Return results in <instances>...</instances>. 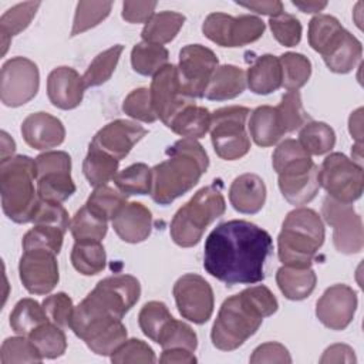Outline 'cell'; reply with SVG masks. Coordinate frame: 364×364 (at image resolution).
Masks as SVG:
<instances>
[{"mask_svg": "<svg viewBox=\"0 0 364 364\" xmlns=\"http://www.w3.org/2000/svg\"><path fill=\"white\" fill-rule=\"evenodd\" d=\"M340 21L330 14H317L309 23V44L310 47L323 54L330 43L343 31Z\"/></svg>", "mask_w": 364, "mask_h": 364, "instance_id": "47", "label": "cell"}, {"mask_svg": "<svg viewBox=\"0 0 364 364\" xmlns=\"http://www.w3.org/2000/svg\"><path fill=\"white\" fill-rule=\"evenodd\" d=\"M57 255L47 249L24 250L18 263L20 280L31 294H47L58 283Z\"/></svg>", "mask_w": 364, "mask_h": 364, "instance_id": "18", "label": "cell"}, {"mask_svg": "<svg viewBox=\"0 0 364 364\" xmlns=\"http://www.w3.org/2000/svg\"><path fill=\"white\" fill-rule=\"evenodd\" d=\"M168 158L152 168V199L169 205L189 192L208 171L209 158L203 146L191 138H182L166 149Z\"/></svg>", "mask_w": 364, "mask_h": 364, "instance_id": "3", "label": "cell"}, {"mask_svg": "<svg viewBox=\"0 0 364 364\" xmlns=\"http://www.w3.org/2000/svg\"><path fill=\"white\" fill-rule=\"evenodd\" d=\"M249 132L252 139L259 146H272L283 135L274 107L262 105L252 111L249 119Z\"/></svg>", "mask_w": 364, "mask_h": 364, "instance_id": "31", "label": "cell"}, {"mask_svg": "<svg viewBox=\"0 0 364 364\" xmlns=\"http://www.w3.org/2000/svg\"><path fill=\"white\" fill-rule=\"evenodd\" d=\"M210 117L212 114L208 108L199 107L193 102L181 109L166 127L183 138L198 139L205 136L209 131Z\"/></svg>", "mask_w": 364, "mask_h": 364, "instance_id": "30", "label": "cell"}, {"mask_svg": "<svg viewBox=\"0 0 364 364\" xmlns=\"http://www.w3.org/2000/svg\"><path fill=\"white\" fill-rule=\"evenodd\" d=\"M158 344L162 348L179 347L189 351H195L198 347V337L191 326L173 318L159 337Z\"/></svg>", "mask_w": 364, "mask_h": 364, "instance_id": "52", "label": "cell"}, {"mask_svg": "<svg viewBox=\"0 0 364 364\" xmlns=\"http://www.w3.org/2000/svg\"><path fill=\"white\" fill-rule=\"evenodd\" d=\"M348 131L355 144H363V108H357L348 118Z\"/></svg>", "mask_w": 364, "mask_h": 364, "instance_id": "62", "label": "cell"}, {"mask_svg": "<svg viewBox=\"0 0 364 364\" xmlns=\"http://www.w3.org/2000/svg\"><path fill=\"white\" fill-rule=\"evenodd\" d=\"M226 210L222 193V181L215 179L213 183L199 189L183 206L175 213L169 233L172 240L181 247H192L198 245L205 229Z\"/></svg>", "mask_w": 364, "mask_h": 364, "instance_id": "6", "label": "cell"}, {"mask_svg": "<svg viewBox=\"0 0 364 364\" xmlns=\"http://www.w3.org/2000/svg\"><path fill=\"white\" fill-rule=\"evenodd\" d=\"M324 225L310 208H297L287 213L277 237V253L283 266L307 269L324 243Z\"/></svg>", "mask_w": 364, "mask_h": 364, "instance_id": "4", "label": "cell"}, {"mask_svg": "<svg viewBox=\"0 0 364 364\" xmlns=\"http://www.w3.org/2000/svg\"><path fill=\"white\" fill-rule=\"evenodd\" d=\"M321 215L333 228V243L340 253L354 255L363 250V220L353 203H343L327 196L323 200Z\"/></svg>", "mask_w": 364, "mask_h": 364, "instance_id": "15", "label": "cell"}, {"mask_svg": "<svg viewBox=\"0 0 364 364\" xmlns=\"http://www.w3.org/2000/svg\"><path fill=\"white\" fill-rule=\"evenodd\" d=\"M36 162L27 155L0 161L1 208L16 223L33 222L40 196L34 188Z\"/></svg>", "mask_w": 364, "mask_h": 364, "instance_id": "5", "label": "cell"}, {"mask_svg": "<svg viewBox=\"0 0 364 364\" xmlns=\"http://www.w3.org/2000/svg\"><path fill=\"white\" fill-rule=\"evenodd\" d=\"M169 53L161 44L138 43L131 51L132 68L141 75H155L162 67L168 64Z\"/></svg>", "mask_w": 364, "mask_h": 364, "instance_id": "37", "label": "cell"}, {"mask_svg": "<svg viewBox=\"0 0 364 364\" xmlns=\"http://www.w3.org/2000/svg\"><path fill=\"white\" fill-rule=\"evenodd\" d=\"M318 183L334 200L353 203L363 193L364 171L360 164L344 154L333 152L318 168Z\"/></svg>", "mask_w": 364, "mask_h": 364, "instance_id": "10", "label": "cell"}, {"mask_svg": "<svg viewBox=\"0 0 364 364\" xmlns=\"http://www.w3.org/2000/svg\"><path fill=\"white\" fill-rule=\"evenodd\" d=\"M112 181L125 196L148 195L152 191V169L142 162L132 164L118 172Z\"/></svg>", "mask_w": 364, "mask_h": 364, "instance_id": "38", "label": "cell"}, {"mask_svg": "<svg viewBox=\"0 0 364 364\" xmlns=\"http://www.w3.org/2000/svg\"><path fill=\"white\" fill-rule=\"evenodd\" d=\"M357 358H355V354H354V350L347 346V344H333L330 347H327L320 358V363L321 364H326V363H347V364H351V363H355Z\"/></svg>", "mask_w": 364, "mask_h": 364, "instance_id": "59", "label": "cell"}, {"mask_svg": "<svg viewBox=\"0 0 364 364\" xmlns=\"http://www.w3.org/2000/svg\"><path fill=\"white\" fill-rule=\"evenodd\" d=\"M111 361L115 364L127 363H155L156 357L154 350L142 340H125L112 354Z\"/></svg>", "mask_w": 364, "mask_h": 364, "instance_id": "54", "label": "cell"}, {"mask_svg": "<svg viewBox=\"0 0 364 364\" xmlns=\"http://www.w3.org/2000/svg\"><path fill=\"white\" fill-rule=\"evenodd\" d=\"M149 92L155 114L165 125H168L181 109L195 102V100L183 95L178 68L172 64H166L154 75Z\"/></svg>", "mask_w": 364, "mask_h": 364, "instance_id": "19", "label": "cell"}, {"mask_svg": "<svg viewBox=\"0 0 364 364\" xmlns=\"http://www.w3.org/2000/svg\"><path fill=\"white\" fill-rule=\"evenodd\" d=\"M107 262L105 249L101 242H75L71 250V263L84 276H94L104 270Z\"/></svg>", "mask_w": 364, "mask_h": 364, "instance_id": "35", "label": "cell"}, {"mask_svg": "<svg viewBox=\"0 0 364 364\" xmlns=\"http://www.w3.org/2000/svg\"><path fill=\"white\" fill-rule=\"evenodd\" d=\"M246 74L240 67L225 64L212 74L203 97L210 101H226L236 98L246 88Z\"/></svg>", "mask_w": 364, "mask_h": 364, "instance_id": "27", "label": "cell"}, {"mask_svg": "<svg viewBox=\"0 0 364 364\" xmlns=\"http://www.w3.org/2000/svg\"><path fill=\"white\" fill-rule=\"evenodd\" d=\"M277 299L263 284L250 286L228 297L210 331L213 346L222 351L239 348L259 330L264 317L277 311Z\"/></svg>", "mask_w": 364, "mask_h": 364, "instance_id": "2", "label": "cell"}, {"mask_svg": "<svg viewBox=\"0 0 364 364\" xmlns=\"http://www.w3.org/2000/svg\"><path fill=\"white\" fill-rule=\"evenodd\" d=\"M40 1H26V3H20L13 6L11 9L6 10L4 14L0 17V38H1V54L4 55L10 40L13 36L21 33L23 30H26L28 27V24L31 23V20L34 18L38 7H40Z\"/></svg>", "mask_w": 364, "mask_h": 364, "instance_id": "34", "label": "cell"}, {"mask_svg": "<svg viewBox=\"0 0 364 364\" xmlns=\"http://www.w3.org/2000/svg\"><path fill=\"white\" fill-rule=\"evenodd\" d=\"M48 320L61 328L70 327V320L74 311L73 300L64 291L46 297L41 303Z\"/></svg>", "mask_w": 364, "mask_h": 364, "instance_id": "55", "label": "cell"}, {"mask_svg": "<svg viewBox=\"0 0 364 364\" xmlns=\"http://www.w3.org/2000/svg\"><path fill=\"white\" fill-rule=\"evenodd\" d=\"M279 124L283 132H293L301 128L306 122L311 121L309 114L303 108L301 97L299 91H289L282 97V101L274 107Z\"/></svg>", "mask_w": 364, "mask_h": 364, "instance_id": "45", "label": "cell"}, {"mask_svg": "<svg viewBox=\"0 0 364 364\" xmlns=\"http://www.w3.org/2000/svg\"><path fill=\"white\" fill-rule=\"evenodd\" d=\"M33 223L54 226V228H58V229L67 232L71 220L68 218V212L65 210V208L61 203L40 199L36 213H34Z\"/></svg>", "mask_w": 364, "mask_h": 364, "instance_id": "56", "label": "cell"}, {"mask_svg": "<svg viewBox=\"0 0 364 364\" xmlns=\"http://www.w3.org/2000/svg\"><path fill=\"white\" fill-rule=\"evenodd\" d=\"M108 220L97 216L94 212L88 209L87 205H84L81 209H78L71 219L70 230L75 242H101L107 235V225Z\"/></svg>", "mask_w": 364, "mask_h": 364, "instance_id": "41", "label": "cell"}, {"mask_svg": "<svg viewBox=\"0 0 364 364\" xmlns=\"http://www.w3.org/2000/svg\"><path fill=\"white\" fill-rule=\"evenodd\" d=\"M37 193L40 199L61 203L75 192L71 158L64 151H47L36 159Z\"/></svg>", "mask_w": 364, "mask_h": 364, "instance_id": "12", "label": "cell"}, {"mask_svg": "<svg viewBox=\"0 0 364 364\" xmlns=\"http://www.w3.org/2000/svg\"><path fill=\"white\" fill-rule=\"evenodd\" d=\"M299 142L310 155H323L334 148L336 134L326 122L309 121L300 129Z\"/></svg>", "mask_w": 364, "mask_h": 364, "instance_id": "40", "label": "cell"}, {"mask_svg": "<svg viewBox=\"0 0 364 364\" xmlns=\"http://www.w3.org/2000/svg\"><path fill=\"white\" fill-rule=\"evenodd\" d=\"M240 7L249 9L256 11L257 14H264L269 17H276L283 13V3L279 0H269V1H250V3H239Z\"/></svg>", "mask_w": 364, "mask_h": 364, "instance_id": "61", "label": "cell"}, {"mask_svg": "<svg viewBox=\"0 0 364 364\" xmlns=\"http://www.w3.org/2000/svg\"><path fill=\"white\" fill-rule=\"evenodd\" d=\"M0 361L1 364L41 363L43 357L30 338H26L24 336H18V337H9L3 341L1 350H0Z\"/></svg>", "mask_w": 364, "mask_h": 364, "instance_id": "49", "label": "cell"}, {"mask_svg": "<svg viewBox=\"0 0 364 364\" xmlns=\"http://www.w3.org/2000/svg\"><path fill=\"white\" fill-rule=\"evenodd\" d=\"M279 175V188L284 199L294 206L311 202L318 189V166L306 151L273 166Z\"/></svg>", "mask_w": 364, "mask_h": 364, "instance_id": "9", "label": "cell"}, {"mask_svg": "<svg viewBox=\"0 0 364 364\" xmlns=\"http://www.w3.org/2000/svg\"><path fill=\"white\" fill-rule=\"evenodd\" d=\"M172 320L173 317L166 304L155 300L145 303L138 314V324L142 333L155 343H158L159 337Z\"/></svg>", "mask_w": 364, "mask_h": 364, "instance_id": "43", "label": "cell"}, {"mask_svg": "<svg viewBox=\"0 0 364 364\" xmlns=\"http://www.w3.org/2000/svg\"><path fill=\"white\" fill-rule=\"evenodd\" d=\"M70 328L97 355H111L127 340V328L121 318L90 313L77 306L70 320Z\"/></svg>", "mask_w": 364, "mask_h": 364, "instance_id": "8", "label": "cell"}, {"mask_svg": "<svg viewBox=\"0 0 364 364\" xmlns=\"http://www.w3.org/2000/svg\"><path fill=\"white\" fill-rule=\"evenodd\" d=\"M14 151H16L14 141L9 136L6 131H1V161L11 158Z\"/></svg>", "mask_w": 364, "mask_h": 364, "instance_id": "64", "label": "cell"}, {"mask_svg": "<svg viewBox=\"0 0 364 364\" xmlns=\"http://www.w3.org/2000/svg\"><path fill=\"white\" fill-rule=\"evenodd\" d=\"M276 283L289 300H303L316 289L317 276L311 267L296 269L282 266L276 273Z\"/></svg>", "mask_w": 364, "mask_h": 364, "instance_id": "29", "label": "cell"}, {"mask_svg": "<svg viewBox=\"0 0 364 364\" xmlns=\"http://www.w3.org/2000/svg\"><path fill=\"white\" fill-rule=\"evenodd\" d=\"M361 43L344 28L321 55L330 71L337 74H347L361 60Z\"/></svg>", "mask_w": 364, "mask_h": 364, "instance_id": "26", "label": "cell"}, {"mask_svg": "<svg viewBox=\"0 0 364 364\" xmlns=\"http://www.w3.org/2000/svg\"><path fill=\"white\" fill-rule=\"evenodd\" d=\"M282 65L277 57L263 54L257 57L246 73L249 90L259 95H267L282 87Z\"/></svg>", "mask_w": 364, "mask_h": 364, "instance_id": "28", "label": "cell"}, {"mask_svg": "<svg viewBox=\"0 0 364 364\" xmlns=\"http://www.w3.org/2000/svg\"><path fill=\"white\" fill-rule=\"evenodd\" d=\"M294 7L301 10L303 13H318L323 9H326L327 1H291Z\"/></svg>", "mask_w": 364, "mask_h": 364, "instance_id": "63", "label": "cell"}, {"mask_svg": "<svg viewBox=\"0 0 364 364\" xmlns=\"http://www.w3.org/2000/svg\"><path fill=\"white\" fill-rule=\"evenodd\" d=\"M156 7V1H124L122 18L128 23H146Z\"/></svg>", "mask_w": 364, "mask_h": 364, "instance_id": "58", "label": "cell"}, {"mask_svg": "<svg viewBox=\"0 0 364 364\" xmlns=\"http://www.w3.org/2000/svg\"><path fill=\"white\" fill-rule=\"evenodd\" d=\"M119 161L98 146L90 144L82 162V172L88 183L94 188L104 186L118 173Z\"/></svg>", "mask_w": 364, "mask_h": 364, "instance_id": "32", "label": "cell"}, {"mask_svg": "<svg viewBox=\"0 0 364 364\" xmlns=\"http://www.w3.org/2000/svg\"><path fill=\"white\" fill-rule=\"evenodd\" d=\"M250 109L242 105L223 107L212 112L210 141L216 155L225 161H236L250 149L246 119Z\"/></svg>", "mask_w": 364, "mask_h": 364, "instance_id": "7", "label": "cell"}, {"mask_svg": "<svg viewBox=\"0 0 364 364\" xmlns=\"http://www.w3.org/2000/svg\"><path fill=\"white\" fill-rule=\"evenodd\" d=\"M21 135L34 149H50L61 145L65 138L63 122L48 112L30 114L21 124Z\"/></svg>", "mask_w": 364, "mask_h": 364, "instance_id": "23", "label": "cell"}, {"mask_svg": "<svg viewBox=\"0 0 364 364\" xmlns=\"http://www.w3.org/2000/svg\"><path fill=\"white\" fill-rule=\"evenodd\" d=\"M274 38L284 47H294L301 40V24L299 18L289 13H282L269 20Z\"/></svg>", "mask_w": 364, "mask_h": 364, "instance_id": "53", "label": "cell"}, {"mask_svg": "<svg viewBox=\"0 0 364 364\" xmlns=\"http://www.w3.org/2000/svg\"><path fill=\"white\" fill-rule=\"evenodd\" d=\"M272 252L273 240L264 229L233 219L218 225L206 237L203 267L226 286L255 284L264 279V263Z\"/></svg>", "mask_w": 364, "mask_h": 364, "instance_id": "1", "label": "cell"}, {"mask_svg": "<svg viewBox=\"0 0 364 364\" xmlns=\"http://www.w3.org/2000/svg\"><path fill=\"white\" fill-rule=\"evenodd\" d=\"M122 50H124V47L121 44L112 46L108 50L100 53L91 61V64L88 65V68L85 70V73L82 75L85 88L98 87L111 78L112 73L117 68V64L119 61Z\"/></svg>", "mask_w": 364, "mask_h": 364, "instance_id": "44", "label": "cell"}, {"mask_svg": "<svg viewBox=\"0 0 364 364\" xmlns=\"http://www.w3.org/2000/svg\"><path fill=\"white\" fill-rule=\"evenodd\" d=\"M196 357L193 355V351L173 347V348H164L159 363L164 364H193L196 363Z\"/></svg>", "mask_w": 364, "mask_h": 364, "instance_id": "60", "label": "cell"}, {"mask_svg": "<svg viewBox=\"0 0 364 364\" xmlns=\"http://www.w3.org/2000/svg\"><path fill=\"white\" fill-rule=\"evenodd\" d=\"M141 296V284L131 274L109 276L97 286L81 301L85 307L121 318L134 307Z\"/></svg>", "mask_w": 364, "mask_h": 364, "instance_id": "11", "label": "cell"}, {"mask_svg": "<svg viewBox=\"0 0 364 364\" xmlns=\"http://www.w3.org/2000/svg\"><path fill=\"white\" fill-rule=\"evenodd\" d=\"M112 228L127 243L144 242L152 229L151 210L141 202H129L112 219Z\"/></svg>", "mask_w": 364, "mask_h": 364, "instance_id": "24", "label": "cell"}, {"mask_svg": "<svg viewBox=\"0 0 364 364\" xmlns=\"http://www.w3.org/2000/svg\"><path fill=\"white\" fill-rule=\"evenodd\" d=\"M112 9V1H80L75 9L71 36L81 34L105 20Z\"/></svg>", "mask_w": 364, "mask_h": 364, "instance_id": "48", "label": "cell"}, {"mask_svg": "<svg viewBox=\"0 0 364 364\" xmlns=\"http://www.w3.org/2000/svg\"><path fill=\"white\" fill-rule=\"evenodd\" d=\"M266 24L257 16L243 14L233 17L225 13H210L203 24L205 37L220 47H242L259 40Z\"/></svg>", "mask_w": 364, "mask_h": 364, "instance_id": "13", "label": "cell"}, {"mask_svg": "<svg viewBox=\"0 0 364 364\" xmlns=\"http://www.w3.org/2000/svg\"><path fill=\"white\" fill-rule=\"evenodd\" d=\"M146 134L148 131L134 121L115 119L102 127L94 135L91 144L121 161Z\"/></svg>", "mask_w": 364, "mask_h": 364, "instance_id": "21", "label": "cell"}, {"mask_svg": "<svg viewBox=\"0 0 364 364\" xmlns=\"http://www.w3.org/2000/svg\"><path fill=\"white\" fill-rule=\"evenodd\" d=\"M282 65V85L287 91H299L310 78L311 63L300 53H284L279 57Z\"/></svg>", "mask_w": 364, "mask_h": 364, "instance_id": "42", "label": "cell"}, {"mask_svg": "<svg viewBox=\"0 0 364 364\" xmlns=\"http://www.w3.org/2000/svg\"><path fill=\"white\" fill-rule=\"evenodd\" d=\"M357 293L347 284H333L316 304V316L330 330H344L353 321L357 310Z\"/></svg>", "mask_w": 364, "mask_h": 364, "instance_id": "20", "label": "cell"}, {"mask_svg": "<svg viewBox=\"0 0 364 364\" xmlns=\"http://www.w3.org/2000/svg\"><path fill=\"white\" fill-rule=\"evenodd\" d=\"M122 111L138 121L151 124L158 119L152 101H151V92L149 88H136L132 90L122 102Z\"/></svg>", "mask_w": 364, "mask_h": 364, "instance_id": "51", "label": "cell"}, {"mask_svg": "<svg viewBox=\"0 0 364 364\" xmlns=\"http://www.w3.org/2000/svg\"><path fill=\"white\" fill-rule=\"evenodd\" d=\"M173 297L179 314L195 323H206L213 313V290L199 274L188 273L181 276L173 284Z\"/></svg>", "mask_w": 364, "mask_h": 364, "instance_id": "17", "label": "cell"}, {"mask_svg": "<svg viewBox=\"0 0 364 364\" xmlns=\"http://www.w3.org/2000/svg\"><path fill=\"white\" fill-rule=\"evenodd\" d=\"M229 200L233 209L240 213H257L266 202L263 179L256 173H243L235 178L229 188Z\"/></svg>", "mask_w": 364, "mask_h": 364, "instance_id": "25", "label": "cell"}, {"mask_svg": "<svg viewBox=\"0 0 364 364\" xmlns=\"http://www.w3.org/2000/svg\"><path fill=\"white\" fill-rule=\"evenodd\" d=\"M50 321L43 306L34 299H21L10 314L11 330L18 336H28L38 326Z\"/></svg>", "mask_w": 364, "mask_h": 364, "instance_id": "39", "label": "cell"}, {"mask_svg": "<svg viewBox=\"0 0 364 364\" xmlns=\"http://www.w3.org/2000/svg\"><path fill=\"white\" fill-rule=\"evenodd\" d=\"M84 78L71 67H57L47 78V95L50 102L60 109H73L82 101Z\"/></svg>", "mask_w": 364, "mask_h": 364, "instance_id": "22", "label": "cell"}, {"mask_svg": "<svg viewBox=\"0 0 364 364\" xmlns=\"http://www.w3.org/2000/svg\"><path fill=\"white\" fill-rule=\"evenodd\" d=\"M28 338L36 346L43 358H57L65 353L67 348V337L64 328L57 324L47 321L37 328H34Z\"/></svg>", "mask_w": 364, "mask_h": 364, "instance_id": "36", "label": "cell"}, {"mask_svg": "<svg viewBox=\"0 0 364 364\" xmlns=\"http://www.w3.org/2000/svg\"><path fill=\"white\" fill-rule=\"evenodd\" d=\"M185 23V16L176 11H159L154 13L152 17L145 23L141 37L146 43L165 44L172 41Z\"/></svg>", "mask_w": 364, "mask_h": 364, "instance_id": "33", "label": "cell"}, {"mask_svg": "<svg viewBox=\"0 0 364 364\" xmlns=\"http://www.w3.org/2000/svg\"><path fill=\"white\" fill-rule=\"evenodd\" d=\"M64 233V230L54 226L34 225L23 237V250L47 249L58 255L63 247Z\"/></svg>", "mask_w": 364, "mask_h": 364, "instance_id": "50", "label": "cell"}, {"mask_svg": "<svg viewBox=\"0 0 364 364\" xmlns=\"http://www.w3.org/2000/svg\"><path fill=\"white\" fill-rule=\"evenodd\" d=\"M127 198L128 196L121 193L118 189L104 185L94 189L85 205L97 216L105 220H112L117 213L127 205Z\"/></svg>", "mask_w": 364, "mask_h": 364, "instance_id": "46", "label": "cell"}, {"mask_svg": "<svg viewBox=\"0 0 364 364\" xmlns=\"http://www.w3.org/2000/svg\"><path fill=\"white\" fill-rule=\"evenodd\" d=\"M216 54L200 44H188L179 51L178 77L181 90L188 98H202L206 85L218 68Z\"/></svg>", "mask_w": 364, "mask_h": 364, "instance_id": "16", "label": "cell"}, {"mask_svg": "<svg viewBox=\"0 0 364 364\" xmlns=\"http://www.w3.org/2000/svg\"><path fill=\"white\" fill-rule=\"evenodd\" d=\"M40 73L34 61L26 57H13L1 67L0 100L6 107H20L37 95Z\"/></svg>", "mask_w": 364, "mask_h": 364, "instance_id": "14", "label": "cell"}, {"mask_svg": "<svg viewBox=\"0 0 364 364\" xmlns=\"http://www.w3.org/2000/svg\"><path fill=\"white\" fill-rule=\"evenodd\" d=\"M250 363H291L287 348L276 341L260 344L250 355Z\"/></svg>", "mask_w": 364, "mask_h": 364, "instance_id": "57", "label": "cell"}]
</instances>
